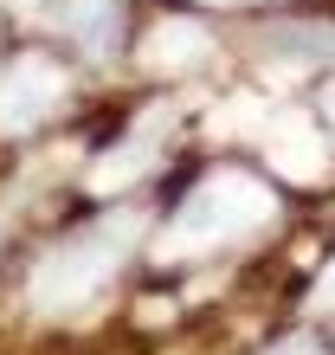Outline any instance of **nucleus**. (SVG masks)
Segmentation results:
<instances>
[{
  "label": "nucleus",
  "instance_id": "5",
  "mask_svg": "<svg viewBox=\"0 0 335 355\" xmlns=\"http://www.w3.org/2000/svg\"><path fill=\"white\" fill-rule=\"evenodd\" d=\"M206 58V26L200 19H161L142 46V65L149 71H194Z\"/></svg>",
  "mask_w": 335,
  "mask_h": 355
},
{
  "label": "nucleus",
  "instance_id": "4",
  "mask_svg": "<svg viewBox=\"0 0 335 355\" xmlns=\"http://www.w3.org/2000/svg\"><path fill=\"white\" fill-rule=\"evenodd\" d=\"M264 142H271V168H278L284 181H316V175H329V149L316 142V130H309V116H297V110H284V116H271L264 123Z\"/></svg>",
  "mask_w": 335,
  "mask_h": 355
},
{
  "label": "nucleus",
  "instance_id": "6",
  "mask_svg": "<svg viewBox=\"0 0 335 355\" xmlns=\"http://www.w3.org/2000/svg\"><path fill=\"white\" fill-rule=\"evenodd\" d=\"M149 168H155V149H149V136H136V142L110 149V155H103L97 168H91V187H97V194H123V187H129V181H142Z\"/></svg>",
  "mask_w": 335,
  "mask_h": 355
},
{
  "label": "nucleus",
  "instance_id": "9",
  "mask_svg": "<svg viewBox=\"0 0 335 355\" xmlns=\"http://www.w3.org/2000/svg\"><path fill=\"white\" fill-rule=\"evenodd\" d=\"M271 355H323V343H316V336H284Z\"/></svg>",
  "mask_w": 335,
  "mask_h": 355
},
{
  "label": "nucleus",
  "instance_id": "11",
  "mask_svg": "<svg viewBox=\"0 0 335 355\" xmlns=\"http://www.w3.org/2000/svg\"><path fill=\"white\" fill-rule=\"evenodd\" d=\"M323 110H329V123H335V85H329V91H323Z\"/></svg>",
  "mask_w": 335,
  "mask_h": 355
},
{
  "label": "nucleus",
  "instance_id": "10",
  "mask_svg": "<svg viewBox=\"0 0 335 355\" xmlns=\"http://www.w3.org/2000/svg\"><path fill=\"white\" fill-rule=\"evenodd\" d=\"M309 304H316V310H335V265L316 278V297H309Z\"/></svg>",
  "mask_w": 335,
  "mask_h": 355
},
{
  "label": "nucleus",
  "instance_id": "2",
  "mask_svg": "<svg viewBox=\"0 0 335 355\" xmlns=\"http://www.w3.org/2000/svg\"><path fill=\"white\" fill-rule=\"evenodd\" d=\"M129 233H136V220H123V226L110 220V226H91V233L52 245V252L39 259V271H33V304L39 310H78L84 297H97L103 278L116 271Z\"/></svg>",
  "mask_w": 335,
  "mask_h": 355
},
{
  "label": "nucleus",
  "instance_id": "8",
  "mask_svg": "<svg viewBox=\"0 0 335 355\" xmlns=\"http://www.w3.org/2000/svg\"><path fill=\"white\" fill-rule=\"evenodd\" d=\"M264 123H271L264 97H233L213 110V136H264Z\"/></svg>",
  "mask_w": 335,
  "mask_h": 355
},
{
  "label": "nucleus",
  "instance_id": "7",
  "mask_svg": "<svg viewBox=\"0 0 335 355\" xmlns=\"http://www.w3.org/2000/svg\"><path fill=\"white\" fill-rule=\"evenodd\" d=\"M58 26L78 33L91 52H103L116 33V0H58Z\"/></svg>",
  "mask_w": 335,
  "mask_h": 355
},
{
  "label": "nucleus",
  "instance_id": "1",
  "mask_svg": "<svg viewBox=\"0 0 335 355\" xmlns=\"http://www.w3.org/2000/svg\"><path fill=\"white\" fill-rule=\"evenodd\" d=\"M271 214H278V200H271L264 181H251L239 168H219V175H206L194 194H187L174 233H168V245H161V259H194V252H206V245L245 239V233H258Z\"/></svg>",
  "mask_w": 335,
  "mask_h": 355
},
{
  "label": "nucleus",
  "instance_id": "12",
  "mask_svg": "<svg viewBox=\"0 0 335 355\" xmlns=\"http://www.w3.org/2000/svg\"><path fill=\"white\" fill-rule=\"evenodd\" d=\"M213 7H233V0H213Z\"/></svg>",
  "mask_w": 335,
  "mask_h": 355
},
{
  "label": "nucleus",
  "instance_id": "3",
  "mask_svg": "<svg viewBox=\"0 0 335 355\" xmlns=\"http://www.w3.org/2000/svg\"><path fill=\"white\" fill-rule=\"evenodd\" d=\"M65 97L52 58H13V71H0V136H26L39 116H52V103Z\"/></svg>",
  "mask_w": 335,
  "mask_h": 355
}]
</instances>
